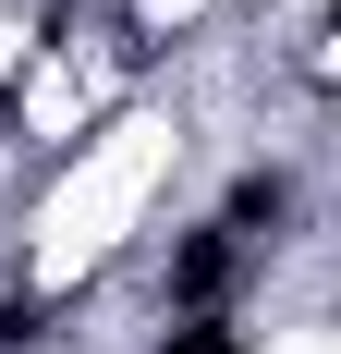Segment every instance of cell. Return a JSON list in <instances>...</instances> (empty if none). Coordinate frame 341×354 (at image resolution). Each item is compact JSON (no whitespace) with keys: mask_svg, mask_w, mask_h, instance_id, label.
Masks as SVG:
<instances>
[{"mask_svg":"<svg viewBox=\"0 0 341 354\" xmlns=\"http://www.w3.org/2000/svg\"><path fill=\"white\" fill-rule=\"evenodd\" d=\"M244 257H256V245H232L220 220H195V232H183V245L159 257V306H170V318H232V281H244Z\"/></svg>","mask_w":341,"mask_h":354,"instance_id":"cell-1","label":"cell"},{"mask_svg":"<svg viewBox=\"0 0 341 354\" xmlns=\"http://www.w3.org/2000/svg\"><path fill=\"white\" fill-rule=\"evenodd\" d=\"M220 232H232V245H280V232H293V171H244L232 196H220Z\"/></svg>","mask_w":341,"mask_h":354,"instance_id":"cell-2","label":"cell"},{"mask_svg":"<svg viewBox=\"0 0 341 354\" xmlns=\"http://www.w3.org/2000/svg\"><path fill=\"white\" fill-rule=\"evenodd\" d=\"M159 354H244V330H232V318H183Z\"/></svg>","mask_w":341,"mask_h":354,"instance_id":"cell-3","label":"cell"}]
</instances>
